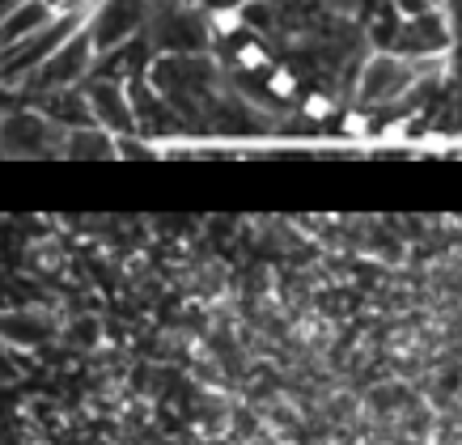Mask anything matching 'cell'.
I'll list each match as a JSON object with an SVG mask.
<instances>
[{
	"label": "cell",
	"mask_w": 462,
	"mask_h": 445,
	"mask_svg": "<svg viewBox=\"0 0 462 445\" xmlns=\"http://www.w3.org/2000/svg\"><path fill=\"white\" fill-rule=\"evenodd\" d=\"M267 85H272V94H276V97H293L297 94V77L289 69H276Z\"/></svg>",
	"instance_id": "9c48e42d"
},
{
	"label": "cell",
	"mask_w": 462,
	"mask_h": 445,
	"mask_svg": "<svg viewBox=\"0 0 462 445\" xmlns=\"http://www.w3.org/2000/svg\"><path fill=\"white\" fill-rule=\"evenodd\" d=\"M72 149L81 157H102V153H111L115 149V140H106V136H72Z\"/></svg>",
	"instance_id": "52a82bcc"
},
{
	"label": "cell",
	"mask_w": 462,
	"mask_h": 445,
	"mask_svg": "<svg viewBox=\"0 0 462 445\" xmlns=\"http://www.w3.org/2000/svg\"><path fill=\"white\" fill-rule=\"evenodd\" d=\"M208 22L187 9L182 0H162L153 17V42L157 51H170V56H196L199 47L208 42Z\"/></svg>",
	"instance_id": "6da1fadb"
},
{
	"label": "cell",
	"mask_w": 462,
	"mask_h": 445,
	"mask_svg": "<svg viewBox=\"0 0 462 445\" xmlns=\"http://www.w3.org/2000/svg\"><path fill=\"white\" fill-rule=\"evenodd\" d=\"M242 69H267V64H272V60L263 56V47H254V42H246V47H242Z\"/></svg>",
	"instance_id": "30bf717a"
},
{
	"label": "cell",
	"mask_w": 462,
	"mask_h": 445,
	"mask_svg": "<svg viewBox=\"0 0 462 445\" xmlns=\"http://www.w3.org/2000/svg\"><path fill=\"white\" fill-rule=\"evenodd\" d=\"M331 111V102H327V97L322 94H310L306 97V115H314V119H322V115Z\"/></svg>",
	"instance_id": "8fae6325"
},
{
	"label": "cell",
	"mask_w": 462,
	"mask_h": 445,
	"mask_svg": "<svg viewBox=\"0 0 462 445\" xmlns=\"http://www.w3.org/2000/svg\"><path fill=\"white\" fill-rule=\"evenodd\" d=\"M51 17H56V14L47 9V0H22L14 14L0 22V51H9L14 42L30 39V34H34V30H42Z\"/></svg>",
	"instance_id": "8992f818"
},
{
	"label": "cell",
	"mask_w": 462,
	"mask_h": 445,
	"mask_svg": "<svg viewBox=\"0 0 462 445\" xmlns=\"http://www.w3.org/2000/svg\"><path fill=\"white\" fill-rule=\"evenodd\" d=\"M89 64H94V39H89V30L81 26L60 51H51L39 69L30 72V81L39 85V89H64V85H77V77H85Z\"/></svg>",
	"instance_id": "3957f363"
},
{
	"label": "cell",
	"mask_w": 462,
	"mask_h": 445,
	"mask_svg": "<svg viewBox=\"0 0 462 445\" xmlns=\"http://www.w3.org/2000/svg\"><path fill=\"white\" fill-rule=\"evenodd\" d=\"M85 102H89V115H94L102 127H111V132H132V102H127L119 81L89 85Z\"/></svg>",
	"instance_id": "5b68a950"
},
{
	"label": "cell",
	"mask_w": 462,
	"mask_h": 445,
	"mask_svg": "<svg viewBox=\"0 0 462 445\" xmlns=\"http://www.w3.org/2000/svg\"><path fill=\"white\" fill-rule=\"evenodd\" d=\"M386 5H391L403 22H407V17H424L429 9H433V0H386Z\"/></svg>",
	"instance_id": "ba28073f"
},
{
	"label": "cell",
	"mask_w": 462,
	"mask_h": 445,
	"mask_svg": "<svg viewBox=\"0 0 462 445\" xmlns=\"http://www.w3.org/2000/svg\"><path fill=\"white\" fill-rule=\"evenodd\" d=\"M144 14H149V0H102L89 14L94 22L85 26L94 39V51H111L119 42H127L144 26Z\"/></svg>",
	"instance_id": "7a4b0ae2"
},
{
	"label": "cell",
	"mask_w": 462,
	"mask_h": 445,
	"mask_svg": "<svg viewBox=\"0 0 462 445\" xmlns=\"http://www.w3.org/2000/svg\"><path fill=\"white\" fill-rule=\"evenodd\" d=\"M411 64L403 56H391V51H378V56L365 60L361 69V102H386V97L403 94L407 85H411Z\"/></svg>",
	"instance_id": "277c9868"
}]
</instances>
